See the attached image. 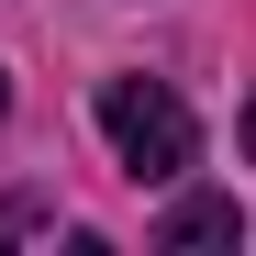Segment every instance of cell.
<instances>
[{
    "instance_id": "7a4b0ae2",
    "label": "cell",
    "mask_w": 256,
    "mask_h": 256,
    "mask_svg": "<svg viewBox=\"0 0 256 256\" xmlns=\"http://www.w3.org/2000/svg\"><path fill=\"white\" fill-rule=\"evenodd\" d=\"M234 234H245V212H234L223 190H200V200H178V212L156 223V245H167V256H200V245H234Z\"/></svg>"
},
{
    "instance_id": "6da1fadb",
    "label": "cell",
    "mask_w": 256,
    "mask_h": 256,
    "mask_svg": "<svg viewBox=\"0 0 256 256\" xmlns=\"http://www.w3.org/2000/svg\"><path fill=\"white\" fill-rule=\"evenodd\" d=\"M100 134H112V156L134 178H190L200 167V122H190V100L167 78H112L100 90Z\"/></svg>"
},
{
    "instance_id": "277c9868",
    "label": "cell",
    "mask_w": 256,
    "mask_h": 256,
    "mask_svg": "<svg viewBox=\"0 0 256 256\" xmlns=\"http://www.w3.org/2000/svg\"><path fill=\"white\" fill-rule=\"evenodd\" d=\"M0 100H12V90H0Z\"/></svg>"
},
{
    "instance_id": "3957f363",
    "label": "cell",
    "mask_w": 256,
    "mask_h": 256,
    "mask_svg": "<svg viewBox=\"0 0 256 256\" xmlns=\"http://www.w3.org/2000/svg\"><path fill=\"white\" fill-rule=\"evenodd\" d=\"M245 156H256V100H245Z\"/></svg>"
}]
</instances>
